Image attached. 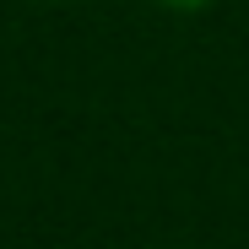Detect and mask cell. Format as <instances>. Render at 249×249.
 I'll use <instances>...</instances> for the list:
<instances>
[{
  "label": "cell",
  "instance_id": "obj_1",
  "mask_svg": "<svg viewBox=\"0 0 249 249\" xmlns=\"http://www.w3.org/2000/svg\"><path fill=\"white\" fill-rule=\"evenodd\" d=\"M157 6H174V11H200V6H212V0H157Z\"/></svg>",
  "mask_w": 249,
  "mask_h": 249
}]
</instances>
